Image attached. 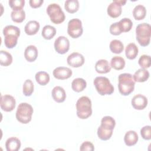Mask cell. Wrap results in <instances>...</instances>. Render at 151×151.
Here are the masks:
<instances>
[{
  "instance_id": "cell-14",
  "label": "cell",
  "mask_w": 151,
  "mask_h": 151,
  "mask_svg": "<svg viewBox=\"0 0 151 151\" xmlns=\"http://www.w3.org/2000/svg\"><path fill=\"white\" fill-rule=\"evenodd\" d=\"M72 70L68 67H58L53 70L54 77L58 80H65L70 78L72 75Z\"/></svg>"
},
{
  "instance_id": "cell-2",
  "label": "cell",
  "mask_w": 151,
  "mask_h": 151,
  "mask_svg": "<svg viewBox=\"0 0 151 151\" xmlns=\"http://www.w3.org/2000/svg\"><path fill=\"white\" fill-rule=\"evenodd\" d=\"M20 32L19 28L16 26L9 25L4 27L3 29L4 44L8 48H12L16 46Z\"/></svg>"
},
{
  "instance_id": "cell-17",
  "label": "cell",
  "mask_w": 151,
  "mask_h": 151,
  "mask_svg": "<svg viewBox=\"0 0 151 151\" xmlns=\"http://www.w3.org/2000/svg\"><path fill=\"white\" fill-rule=\"evenodd\" d=\"M96 71L100 74H105L110 71L111 66L108 61L105 59L98 60L95 64Z\"/></svg>"
},
{
  "instance_id": "cell-38",
  "label": "cell",
  "mask_w": 151,
  "mask_h": 151,
  "mask_svg": "<svg viewBox=\"0 0 151 151\" xmlns=\"http://www.w3.org/2000/svg\"><path fill=\"white\" fill-rule=\"evenodd\" d=\"M140 134L143 139L145 140L151 139V126H145L140 129Z\"/></svg>"
},
{
  "instance_id": "cell-10",
  "label": "cell",
  "mask_w": 151,
  "mask_h": 151,
  "mask_svg": "<svg viewBox=\"0 0 151 151\" xmlns=\"http://www.w3.org/2000/svg\"><path fill=\"white\" fill-rule=\"evenodd\" d=\"M55 50L60 54L66 53L70 48V41L68 39L64 36H59L54 41Z\"/></svg>"
},
{
  "instance_id": "cell-20",
  "label": "cell",
  "mask_w": 151,
  "mask_h": 151,
  "mask_svg": "<svg viewBox=\"0 0 151 151\" xmlns=\"http://www.w3.org/2000/svg\"><path fill=\"white\" fill-rule=\"evenodd\" d=\"M40 27V24L37 21H29L26 24L24 31L27 35H32L38 31Z\"/></svg>"
},
{
  "instance_id": "cell-25",
  "label": "cell",
  "mask_w": 151,
  "mask_h": 151,
  "mask_svg": "<svg viewBox=\"0 0 151 151\" xmlns=\"http://www.w3.org/2000/svg\"><path fill=\"white\" fill-rule=\"evenodd\" d=\"M113 130L107 129L100 125L97 129V136L101 140H107L111 137Z\"/></svg>"
},
{
  "instance_id": "cell-9",
  "label": "cell",
  "mask_w": 151,
  "mask_h": 151,
  "mask_svg": "<svg viewBox=\"0 0 151 151\" xmlns=\"http://www.w3.org/2000/svg\"><path fill=\"white\" fill-rule=\"evenodd\" d=\"M126 3L125 0H114L111 2L107 9L108 15L111 18H117L119 17L122 11V6L124 5Z\"/></svg>"
},
{
  "instance_id": "cell-41",
  "label": "cell",
  "mask_w": 151,
  "mask_h": 151,
  "mask_svg": "<svg viewBox=\"0 0 151 151\" xmlns=\"http://www.w3.org/2000/svg\"><path fill=\"white\" fill-rule=\"evenodd\" d=\"M43 2V0H30L29 1L30 6L33 8H37L41 6Z\"/></svg>"
},
{
  "instance_id": "cell-27",
  "label": "cell",
  "mask_w": 151,
  "mask_h": 151,
  "mask_svg": "<svg viewBox=\"0 0 151 151\" xmlns=\"http://www.w3.org/2000/svg\"><path fill=\"white\" fill-rule=\"evenodd\" d=\"M111 67L116 70H122L125 66L124 59L120 56H114L111 59Z\"/></svg>"
},
{
  "instance_id": "cell-26",
  "label": "cell",
  "mask_w": 151,
  "mask_h": 151,
  "mask_svg": "<svg viewBox=\"0 0 151 151\" xmlns=\"http://www.w3.org/2000/svg\"><path fill=\"white\" fill-rule=\"evenodd\" d=\"M41 34L44 39L51 40L56 34V29L54 27L50 25H45L42 29Z\"/></svg>"
},
{
  "instance_id": "cell-4",
  "label": "cell",
  "mask_w": 151,
  "mask_h": 151,
  "mask_svg": "<svg viewBox=\"0 0 151 151\" xmlns=\"http://www.w3.org/2000/svg\"><path fill=\"white\" fill-rule=\"evenodd\" d=\"M151 27L147 23L139 24L136 28V40L143 47L148 45L150 41Z\"/></svg>"
},
{
  "instance_id": "cell-16",
  "label": "cell",
  "mask_w": 151,
  "mask_h": 151,
  "mask_svg": "<svg viewBox=\"0 0 151 151\" xmlns=\"http://www.w3.org/2000/svg\"><path fill=\"white\" fill-rule=\"evenodd\" d=\"M38 50L35 45H30L27 47L24 51V57L28 62L34 61L38 57Z\"/></svg>"
},
{
  "instance_id": "cell-29",
  "label": "cell",
  "mask_w": 151,
  "mask_h": 151,
  "mask_svg": "<svg viewBox=\"0 0 151 151\" xmlns=\"http://www.w3.org/2000/svg\"><path fill=\"white\" fill-rule=\"evenodd\" d=\"M36 81L41 86H45L50 81V76L45 71H38L35 74Z\"/></svg>"
},
{
  "instance_id": "cell-5",
  "label": "cell",
  "mask_w": 151,
  "mask_h": 151,
  "mask_svg": "<svg viewBox=\"0 0 151 151\" xmlns=\"http://www.w3.org/2000/svg\"><path fill=\"white\" fill-rule=\"evenodd\" d=\"M93 84L97 91L101 96L111 94L114 91V87L108 78L99 76L94 78Z\"/></svg>"
},
{
  "instance_id": "cell-6",
  "label": "cell",
  "mask_w": 151,
  "mask_h": 151,
  "mask_svg": "<svg viewBox=\"0 0 151 151\" xmlns=\"http://www.w3.org/2000/svg\"><path fill=\"white\" fill-rule=\"evenodd\" d=\"M33 111L31 105L27 103H21L17 107L16 118L20 123L27 124L31 120Z\"/></svg>"
},
{
  "instance_id": "cell-33",
  "label": "cell",
  "mask_w": 151,
  "mask_h": 151,
  "mask_svg": "<svg viewBox=\"0 0 151 151\" xmlns=\"http://www.w3.org/2000/svg\"><path fill=\"white\" fill-rule=\"evenodd\" d=\"M118 24L122 32H129L133 26L132 20L128 18H124L122 19L119 22H118Z\"/></svg>"
},
{
  "instance_id": "cell-24",
  "label": "cell",
  "mask_w": 151,
  "mask_h": 151,
  "mask_svg": "<svg viewBox=\"0 0 151 151\" xmlns=\"http://www.w3.org/2000/svg\"><path fill=\"white\" fill-rule=\"evenodd\" d=\"M146 15V8L142 5H136L133 10V15L136 20H142Z\"/></svg>"
},
{
  "instance_id": "cell-23",
  "label": "cell",
  "mask_w": 151,
  "mask_h": 151,
  "mask_svg": "<svg viewBox=\"0 0 151 151\" xmlns=\"http://www.w3.org/2000/svg\"><path fill=\"white\" fill-rule=\"evenodd\" d=\"M87 83L85 80L82 78H76L74 79L71 83L72 89L76 92H81L86 88Z\"/></svg>"
},
{
  "instance_id": "cell-39",
  "label": "cell",
  "mask_w": 151,
  "mask_h": 151,
  "mask_svg": "<svg viewBox=\"0 0 151 151\" xmlns=\"http://www.w3.org/2000/svg\"><path fill=\"white\" fill-rule=\"evenodd\" d=\"M110 32L111 34L114 35H118L122 34V31L119 26L118 22L112 24L110 27Z\"/></svg>"
},
{
  "instance_id": "cell-37",
  "label": "cell",
  "mask_w": 151,
  "mask_h": 151,
  "mask_svg": "<svg viewBox=\"0 0 151 151\" xmlns=\"http://www.w3.org/2000/svg\"><path fill=\"white\" fill-rule=\"evenodd\" d=\"M9 5L13 9V11H17L22 9L24 6V0H9L8 1Z\"/></svg>"
},
{
  "instance_id": "cell-22",
  "label": "cell",
  "mask_w": 151,
  "mask_h": 151,
  "mask_svg": "<svg viewBox=\"0 0 151 151\" xmlns=\"http://www.w3.org/2000/svg\"><path fill=\"white\" fill-rule=\"evenodd\" d=\"M139 49L134 43L129 44L125 49V54L126 57L129 60H133L136 58L138 54Z\"/></svg>"
},
{
  "instance_id": "cell-7",
  "label": "cell",
  "mask_w": 151,
  "mask_h": 151,
  "mask_svg": "<svg viewBox=\"0 0 151 151\" xmlns=\"http://www.w3.org/2000/svg\"><path fill=\"white\" fill-rule=\"evenodd\" d=\"M46 12L51 21L55 24L62 23L65 20V14L61 6L55 3L50 4L47 8Z\"/></svg>"
},
{
  "instance_id": "cell-30",
  "label": "cell",
  "mask_w": 151,
  "mask_h": 151,
  "mask_svg": "<svg viewBox=\"0 0 151 151\" xmlns=\"http://www.w3.org/2000/svg\"><path fill=\"white\" fill-rule=\"evenodd\" d=\"M12 62V55L6 51H0V64L3 66H8Z\"/></svg>"
},
{
  "instance_id": "cell-19",
  "label": "cell",
  "mask_w": 151,
  "mask_h": 151,
  "mask_svg": "<svg viewBox=\"0 0 151 151\" xmlns=\"http://www.w3.org/2000/svg\"><path fill=\"white\" fill-rule=\"evenodd\" d=\"M137 133L134 130L127 132L124 137V141L127 146H132L136 145L138 141Z\"/></svg>"
},
{
  "instance_id": "cell-35",
  "label": "cell",
  "mask_w": 151,
  "mask_h": 151,
  "mask_svg": "<svg viewBox=\"0 0 151 151\" xmlns=\"http://www.w3.org/2000/svg\"><path fill=\"white\" fill-rule=\"evenodd\" d=\"M34 84L30 79L26 80L22 87V92L25 96H30L34 91Z\"/></svg>"
},
{
  "instance_id": "cell-12",
  "label": "cell",
  "mask_w": 151,
  "mask_h": 151,
  "mask_svg": "<svg viewBox=\"0 0 151 151\" xmlns=\"http://www.w3.org/2000/svg\"><path fill=\"white\" fill-rule=\"evenodd\" d=\"M84 56L80 53L76 52L70 54L67 58L68 64L74 68H78L82 66L84 63Z\"/></svg>"
},
{
  "instance_id": "cell-15",
  "label": "cell",
  "mask_w": 151,
  "mask_h": 151,
  "mask_svg": "<svg viewBox=\"0 0 151 151\" xmlns=\"http://www.w3.org/2000/svg\"><path fill=\"white\" fill-rule=\"evenodd\" d=\"M51 95L54 101L57 103H62L65 101L66 93L64 89L60 86H55L51 91Z\"/></svg>"
},
{
  "instance_id": "cell-34",
  "label": "cell",
  "mask_w": 151,
  "mask_h": 151,
  "mask_svg": "<svg viewBox=\"0 0 151 151\" xmlns=\"http://www.w3.org/2000/svg\"><path fill=\"white\" fill-rule=\"evenodd\" d=\"M116 125L115 120L111 116H106L102 118L101 120V126L107 129L113 130Z\"/></svg>"
},
{
  "instance_id": "cell-21",
  "label": "cell",
  "mask_w": 151,
  "mask_h": 151,
  "mask_svg": "<svg viewBox=\"0 0 151 151\" xmlns=\"http://www.w3.org/2000/svg\"><path fill=\"white\" fill-rule=\"evenodd\" d=\"M149 72L144 68H139L138 69L133 76V79L136 82H144L146 81L149 77Z\"/></svg>"
},
{
  "instance_id": "cell-28",
  "label": "cell",
  "mask_w": 151,
  "mask_h": 151,
  "mask_svg": "<svg viewBox=\"0 0 151 151\" xmlns=\"http://www.w3.org/2000/svg\"><path fill=\"white\" fill-rule=\"evenodd\" d=\"M64 8L68 12L74 13L79 8V2L77 0H67L64 2Z\"/></svg>"
},
{
  "instance_id": "cell-36",
  "label": "cell",
  "mask_w": 151,
  "mask_h": 151,
  "mask_svg": "<svg viewBox=\"0 0 151 151\" xmlns=\"http://www.w3.org/2000/svg\"><path fill=\"white\" fill-rule=\"evenodd\" d=\"M138 63L142 68L146 69L149 68L151 64L150 56L145 54L141 55L139 59Z\"/></svg>"
},
{
  "instance_id": "cell-3",
  "label": "cell",
  "mask_w": 151,
  "mask_h": 151,
  "mask_svg": "<svg viewBox=\"0 0 151 151\" xmlns=\"http://www.w3.org/2000/svg\"><path fill=\"white\" fill-rule=\"evenodd\" d=\"M77 116L81 119H86L92 114L91 101L87 96L80 97L76 103Z\"/></svg>"
},
{
  "instance_id": "cell-31",
  "label": "cell",
  "mask_w": 151,
  "mask_h": 151,
  "mask_svg": "<svg viewBox=\"0 0 151 151\" xmlns=\"http://www.w3.org/2000/svg\"><path fill=\"white\" fill-rule=\"evenodd\" d=\"M109 47L111 51L114 54H120L124 50L123 44L118 40H112L110 43Z\"/></svg>"
},
{
  "instance_id": "cell-8",
  "label": "cell",
  "mask_w": 151,
  "mask_h": 151,
  "mask_svg": "<svg viewBox=\"0 0 151 151\" xmlns=\"http://www.w3.org/2000/svg\"><path fill=\"white\" fill-rule=\"evenodd\" d=\"M83 32L82 22L78 18H73L69 21L67 27L68 34L73 38L80 37Z\"/></svg>"
},
{
  "instance_id": "cell-13",
  "label": "cell",
  "mask_w": 151,
  "mask_h": 151,
  "mask_svg": "<svg viewBox=\"0 0 151 151\" xmlns=\"http://www.w3.org/2000/svg\"><path fill=\"white\" fill-rule=\"evenodd\" d=\"M131 103L134 109L143 110L147 105V99L146 96L141 94H138L132 98Z\"/></svg>"
},
{
  "instance_id": "cell-1",
  "label": "cell",
  "mask_w": 151,
  "mask_h": 151,
  "mask_svg": "<svg viewBox=\"0 0 151 151\" xmlns=\"http://www.w3.org/2000/svg\"><path fill=\"white\" fill-rule=\"evenodd\" d=\"M118 88L122 95L128 96L133 91L135 81L131 74H120L118 77Z\"/></svg>"
},
{
  "instance_id": "cell-18",
  "label": "cell",
  "mask_w": 151,
  "mask_h": 151,
  "mask_svg": "<svg viewBox=\"0 0 151 151\" xmlns=\"http://www.w3.org/2000/svg\"><path fill=\"white\" fill-rule=\"evenodd\" d=\"M5 147L7 151H18L21 147V142L15 137H9L5 142Z\"/></svg>"
},
{
  "instance_id": "cell-11",
  "label": "cell",
  "mask_w": 151,
  "mask_h": 151,
  "mask_svg": "<svg viewBox=\"0 0 151 151\" xmlns=\"http://www.w3.org/2000/svg\"><path fill=\"white\" fill-rule=\"evenodd\" d=\"M16 101L14 97L9 94L1 96L0 106L2 110L5 111H11L15 107Z\"/></svg>"
},
{
  "instance_id": "cell-40",
  "label": "cell",
  "mask_w": 151,
  "mask_h": 151,
  "mask_svg": "<svg viewBox=\"0 0 151 151\" xmlns=\"http://www.w3.org/2000/svg\"><path fill=\"white\" fill-rule=\"evenodd\" d=\"M80 150L81 151H93L94 150V147L92 143L89 141H86L81 144Z\"/></svg>"
},
{
  "instance_id": "cell-32",
  "label": "cell",
  "mask_w": 151,
  "mask_h": 151,
  "mask_svg": "<svg viewBox=\"0 0 151 151\" xmlns=\"http://www.w3.org/2000/svg\"><path fill=\"white\" fill-rule=\"evenodd\" d=\"M12 20L17 23L22 22L25 18V12L24 9L12 11L11 13Z\"/></svg>"
}]
</instances>
